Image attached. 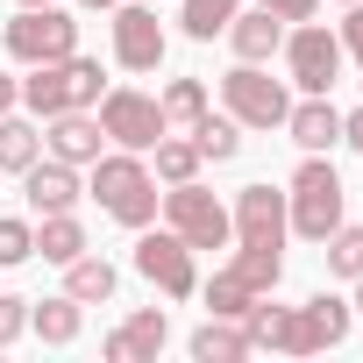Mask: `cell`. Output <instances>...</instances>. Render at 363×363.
<instances>
[{"mask_svg":"<svg viewBox=\"0 0 363 363\" xmlns=\"http://www.w3.org/2000/svg\"><path fill=\"white\" fill-rule=\"evenodd\" d=\"M285 221H292L299 242H328V235L342 228V178H335L328 157H306V164L292 171V186H285Z\"/></svg>","mask_w":363,"mask_h":363,"instance_id":"3","label":"cell"},{"mask_svg":"<svg viewBox=\"0 0 363 363\" xmlns=\"http://www.w3.org/2000/svg\"><path fill=\"white\" fill-rule=\"evenodd\" d=\"M150 157H157V178H164V186H186V178H200V164H207L193 135H171V128L157 135V150H150Z\"/></svg>","mask_w":363,"mask_h":363,"instance_id":"25","label":"cell"},{"mask_svg":"<svg viewBox=\"0 0 363 363\" xmlns=\"http://www.w3.org/2000/svg\"><path fill=\"white\" fill-rule=\"evenodd\" d=\"M200 299H207V313H221V320H242V313H250V299H257V292H242V285H235V278H228V271H214V278H207V285H200Z\"/></svg>","mask_w":363,"mask_h":363,"instance_id":"29","label":"cell"},{"mask_svg":"<svg viewBox=\"0 0 363 363\" xmlns=\"http://www.w3.org/2000/svg\"><path fill=\"white\" fill-rule=\"evenodd\" d=\"M171 342V320H164V306H135L107 342H100V356L107 363H157V349Z\"/></svg>","mask_w":363,"mask_h":363,"instance_id":"16","label":"cell"},{"mask_svg":"<svg viewBox=\"0 0 363 363\" xmlns=\"http://www.w3.org/2000/svg\"><path fill=\"white\" fill-rule=\"evenodd\" d=\"M0 43H8L15 65H50V57H72L79 50V22L57 8V0H50V8H15V22H8Z\"/></svg>","mask_w":363,"mask_h":363,"instance_id":"6","label":"cell"},{"mask_svg":"<svg viewBox=\"0 0 363 363\" xmlns=\"http://www.w3.org/2000/svg\"><path fill=\"white\" fill-rule=\"evenodd\" d=\"M22 8H50V0H22Z\"/></svg>","mask_w":363,"mask_h":363,"instance_id":"38","label":"cell"},{"mask_svg":"<svg viewBox=\"0 0 363 363\" xmlns=\"http://www.w3.org/2000/svg\"><path fill=\"white\" fill-rule=\"evenodd\" d=\"M228 228H235V242H271V250H285V235H292V221H285V193H271V186H242L235 207H228Z\"/></svg>","mask_w":363,"mask_h":363,"instance_id":"12","label":"cell"},{"mask_svg":"<svg viewBox=\"0 0 363 363\" xmlns=\"http://www.w3.org/2000/svg\"><path fill=\"white\" fill-rule=\"evenodd\" d=\"M22 200H29L36 214H79L86 178H79V164H65V157H36V164L22 171Z\"/></svg>","mask_w":363,"mask_h":363,"instance_id":"13","label":"cell"},{"mask_svg":"<svg viewBox=\"0 0 363 363\" xmlns=\"http://www.w3.org/2000/svg\"><path fill=\"white\" fill-rule=\"evenodd\" d=\"M86 171H93V178H86V193L100 200L107 221H121V228H150V221H157L164 193H157V171H150L135 150H100Z\"/></svg>","mask_w":363,"mask_h":363,"instance_id":"1","label":"cell"},{"mask_svg":"<svg viewBox=\"0 0 363 363\" xmlns=\"http://www.w3.org/2000/svg\"><path fill=\"white\" fill-rule=\"evenodd\" d=\"M15 107H22V79L0 72V114H15Z\"/></svg>","mask_w":363,"mask_h":363,"instance_id":"35","label":"cell"},{"mask_svg":"<svg viewBox=\"0 0 363 363\" xmlns=\"http://www.w3.org/2000/svg\"><path fill=\"white\" fill-rule=\"evenodd\" d=\"M79 328H86V306H79L72 292H57V299H29V335H43L50 349H72Z\"/></svg>","mask_w":363,"mask_h":363,"instance_id":"19","label":"cell"},{"mask_svg":"<svg viewBox=\"0 0 363 363\" xmlns=\"http://www.w3.org/2000/svg\"><path fill=\"white\" fill-rule=\"evenodd\" d=\"M335 43H342V57H356V65H363V0H349V22L335 29Z\"/></svg>","mask_w":363,"mask_h":363,"instance_id":"32","label":"cell"},{"mask_svg":"<svg viewBox=\"0 0 363 363\" xmlns=\"http://www.w3.org/2000/svg\"><path fill=\"white\" fill-rule=\"evenodd\" d=\"M164 228H178V235H186L193 242V257L200 250H228L235 242V228H228V207L200 186V178H186V186H164Z\"/></svg>","mask_w":363,"mask_h":363,"instance_id":"5","label":"cell"},{"mask_svg":"<svg viewBox=\"0 0 363 363\" xmlns=\"http://www.w3.org/2000/svg\"><path fill=\"white\" fill-rule=\"evenodd\" d=\"M320 250H328V271H335V278H363V228H356V221H342Z\"/></svg>","mask_w":363,"mask_h":363,"instance_id":"28","label":"cell"},{"mask_svg":"<svg viewBox=\"0 0 363 363\" xmlns=\"http://www.w3.org/2000/svg\"><path fill=\"white\" fill-rule=\"evenodd\" d=\"M186 135L200 143V157H207V164H228V157L242 150V121H235V114H214V107H207V114H200Z\"/></svg>","mask_w":363,"mask_h":363,"instance_id":"26","label":"cell"},{"mask_svg":"<svg viewBox=\"0 0 363 363\" xmlns=\"http://www.w3.org/2000/svg\"><path fill=\"white\" fill-rule=\"evenodd\" d=\"M257 8H271V15L292 29V22H313V15H320V0H257Z\"/></svg>","mask_w":363,"mask_h":363,"instance_id":"33","label":"cell"},{"mask_svg":"<svg viewBox=\"0 0 363 363\" xmlns=\"http://www.w3.org/2000/svg\"><path fill=\"white\" fill-rule=\"evenodd\" d=\"M93 114H100L107 143H114V150H135V157H150L157 135H164V107H157V93H135V86H107Z\"/></svg>","mask_w":363,"mask_h":363,"instance_id":"8","label":"cell"},{"mask_svg":"<svg viewBox=\"0 0 363 363\" xmlns=\"http://www.w3.org/2000/svg\"><path fill=\"white\" fill-rule=\"evenodd\" d=\"M186 349H193V363H242V356H250V335H242V320L207 313V320L186 335Z\"/></svg>","mask_w":363,"mask_h":363,"instance_id":"20","label":"cell"},{"mask_svg":"<svg viewBox=\"0 0 363 363\" xmlns=\"http://www.w3.org/2000/svg\"><path fill=\"white\" fill-rule=\"evenodd\" d=\"M285 135H292L306 157H328V150L342 143V107H335L328 93H299V100L285 107Z\"/></svg>","mask_w":363,"mask_h":363,"instance_id":"15","label":"cell"},{"mask_svg":"<svg viewBox=\"0 0 363 363\" xmlns=\"http://www.w3.org/2000/svg\"><path fill=\"white\" fill-rule=\"evenodd\" d=\"M342 143L363 157V107H356V114H342Z\"/></svg>","mask_w":363,"mask_h":363,"instance_id":"34","label":"cell"},{"mask_svg":"<svg viewBox=\"0 0 363 363\" xmlns=\"http://www.w3.org/2000/svg\"><path fill=\"white\" fill-rule=\"evenodd\" d=\"M107 150V128H100V114L93 107H65V114H50L43 121V157H65V164H93Z\"/></svg>","mask_w":363,"mask_h":363,"instance_id":"14","label":"cell"},{"mask_svg":"<svg viewBox=\"0 0 363 363\" xmlns=\"http://www.w3.org/2000/svg\"><path fill=\"white\" fill-rule=\"evenodd\" d=\"M349 306H356V313H363V278H356V299H349Z\"/></svg>","mask_w":363,"mask_h":363,"instance_id":"37","label":"cell"},{"mask_svg":"<svg viewBox=\"0 0 363 363\" xmlns=\"http://www.w3.org/2000/svg\"><path fill=\"white\" fill-rule=\"evenodd\" d=\"M221 271H228L242 292L264 299V292H278V278H285V250H271V242H235V257H228Z\"/></svg>","mask_w":363,"mask_h":363,"instance_id":"18","label":"cell"},{"mask_svg":"<svg viewBox=\"0 0 363 363\" xmlns=\"http://www.w3.org/2000/svg\"><path fill=\"white\" fill-rule=\"evenodd\" d=\"M100 93H107V72H100V57H86V50L50 57V65H29V79H22V107H29L36 121H50V114H65V107H100Z\"/></svg>","mask_w":363,"mask_h":363,"instance_id":"2","label":"cell"},{"mask_svg":"<svg viewBox=\"0 0 363 363\" xmlns=\"http://www.w3.org/2000/svg\"><path fill=\"white\" fill-rule=\"evenodd\" d=\"M278 57H285V79L299 93H335V79H342V43L320 22H292L285 43H278Z\"/></svg>","mask_w":363,"mask_h":363,"instance_id":"7","label":"cell"},{"mask_svg":"<svg viewBox=\"0 0 363 363\" xmlns=\"http://www.w3.org/2000/svg\"><path fill=\"white\" fill-rule=\"evenodd\" d=\"M29 257H36V221L0 214V271H15V264H29Z\"/></svg>","mask_w":363,"mask_h":363,"instance_id":"30","label":"cell"},{"mask_svg":"<svg viewBox=\"0 0 363 363\" xmlns=\"http://www.w3.org/2000/svg\"><path fill=\"white\" fill-rule=\"evenodd\" d=\"M79 250H86L79 214H43V221H36V257H43V264H57V271H65Z\"/></svg>","mask_w":363,"mask_h":363,"instance_id":"23","label":"cell"},{"mask_svg":"<svg viewBox=\"0 0 363 363\" xmlns=\"http://www.w3.org/2000/svg\"><path fill=\"white\" fill-rule=\"evenodd\" d=\"M157 107H164V128H193L207 114V79H171L157 93Z\"/></svg>","mask_w":363,"mask_h":363,"instance_id":"27","label":"cell"},{"mask_svg":"<svg viewBox=\"0 0 363 363\" xmlns=\"http://www.w3.org/2000/svg\"><path fill=\"white\" fill-rule=\"evenodd\" d=\"M36 157H43V128H36V114H0V171L22 178Z\"/></svg>","mask_w":363,"mask_h":363,"instance_id":"22","label":"cell"},{"mask_svg":"<svg viewBox=\"0 0 363 363\" xmlns=\"http://www.w3.org/2000/svg\"><path fill=\"white\" fill-rule=\"evenodd\" d=\"M221 107H228L242 128H285L292 93H285V79H271L264 65H235V72L221 79Z\"/></svg>","mask_w":363,"mask_h":363,"instance_id":"10","label":"cell"},{"mask_svg":"<svg viewBox=\"0 0 363 363\" xmlns=\"http://www.w3.org/2000/svg\"><path fill=\"white\" fill-rule=\"evenodd\" d=\"M164 50H171V36H164L157 8H135V0H121V8H114V65H121V72H157Z\"/></svg>","mask_w":363,"mask_h":363,"instance_id":"11","label":"cell"},{"mask_svg":"<svg viewBox=\"0 0 363 363\" xmlns=\"http://www.w3.org/2000/svg\"><path fill=\"white\" fill-rule=\"evenodd\" d=\"M135 271L164 292V299H193L200 271H193V242L178 228H135Z\"/></svg>","mask_w":363,"mask_h":363,"instance_id":"9","label":"cell"},{"mask_svg":"<svg viewBox=\"0 0 363 363\" xmlns=\"http://www.w3.org/2000/svg\"><path fill=\"white\" fill-rule=\"evenodd\" d=\"M278 43H285V22H278L271 8H235V22H228V50H235V65H271Z\"/></svg>","mask_w":363,"mask_h":363,"instance_id":"17","label":"cell"},{"mask_svg":"<svg viewBox=\"0 0 363 363\" xmlns=\"http://www.w3.org/2000/svg\"><path fill=\"white\" fill-rule=\"evenodd\" d=\"M349 328H356V306L335 299V292H313L306 306H278L271 349H285V356H320V349L349 342Z\"/></svg>","mask_w":363,"mask_h":363,"instance_id":"4","label":"cell"},{"mask_svg":"<svg viewBox=\"0 0 363 363\" xmlns=\"http://www.w3.org/2000/svg\"><path fill=\"white\" fill-rule=\"evenodd\" d=\"M79 8H121V0H79Z\"/></svg>","mask_w":363,"mask_h":363,"instance_id":"36","label":"cell"},{"mask_svg":"<svg viewBox=\"0 0 363 363\" xmlns=\"http://www.w3.org/2000/svg\"><path fill=\"white\" fill-rule=\"evenodd\" d=\"M114 285H121V271H114L107 257H93V250H79V257L65 264V292H72L79 306H107Z\"/></svg>","mask_w":363,"mask_h":363,"instance_id":"21","label":"cell"},{"mask_svg":"<svg viewBox=\"0 0 363 363\" xmlns=\"http://www.w3.org/2000/svg\"><path fill=\"white\" fill-rule=\"evenodd\" d=\"M342 8H349V0H342Z\"/></svg>","mask_w":363,"mask_h":363,"instance_id":"39","label":"cell"},{"mask_svg":"<svg viewBox=\"0 0 363 363\" xmlns=\"http://www.w3.org/2000/svg\"><path fill=\"white\" fill-rule=\"evenodd\" d=\"M235 8L242 0H178V29H186L193 43H214V36H228Z\"/></svg>","mask_w":363,"mask_h":363,"instance_id":"24","label":"cell"},{"mask_svg":"<svg viewBox=\"0 0 363 363\" xmlns=\"http://www.w3.org/2000/svg\"><path fill=\"white\" fill-rule=\"evenodd\" d=\"M29 335V299H15V292H0V349H15Z\"/></svg>","mask_w":363,"mask_h":363,"instance_id":"31","label":"cell"}]
</instances>
